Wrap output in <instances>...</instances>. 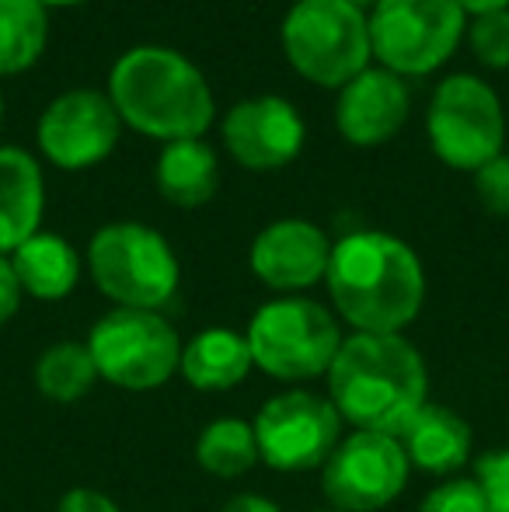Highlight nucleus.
<instances>
[{"label":"nucleus","instance_id":"nucleus-30","mask_svg":"<svg viewBox=\"0 0 509 512\" xmlns=\"http://www.w3.org/2000/svg\"><path fill=\"white\" fill-rule=\"evenodd\" d=\"M220 512H279V506L265 499V495H234Z\"/></svg>","mask_w":509,"mask_h":512},{"label":"nucleus","instance_id":"nucleus-25","mask_svg":"<svg viewBox=\"0 0 509 512\" xmlns=\"http://www.w3.org/2000/svg\"><path fill=\"white\" fill-rule=\"evenodd\" d=\"M419 512H489L485 492L478 481L471 478H454L436 485L433 492L422 499Z\"/></svg>","mask_w":509,"mask_h":512},{"label":"nucleus","instance_id":"nucleus-1","mask_svg":"<svg viewBox=\"0 0 509 512\" xmlns=\"http://www.w3.org/2000/svg\"><path fill=\"white\" fill-rule=\"evenodd\" d=\"M325 286L342 321L363 335H401L426 304L419 255L384 230H356L332 244Z\"/></svg>","mask_w":509,"mask_h":512},{"label":"nucleus","instance_id":"nucleus-10","mask_svg":"<svg viewBox=\"0 0 509 512\" xmlns=\"http://www.w3.org/2000/svg\"><path fill=\"white\" fill-rule=\"evenodd\" d=\"M258 457L283 474H300L311 467H325L339 446L342 418L328 398L311 391H286L265 401L255 415Z\"/></svg>","mask_w":509,"mask_h":512},{"label":"nucleus","instance_id":"nucleus-6","mask_svg":"<svg viewBox=\"0 0 509 512\" xmlns=\"http://www.w3.org/2000/svg\"><path fill=\"white\" fill-rule=\"evenodd\" d=\"M245 338L252 363L276 380L321 377L342 349L335 314L307 297H283L258 307Z\"/></svg>","mask_w":509,"mask_h":512},{"label":"nucleus","instance_id":"nucleus-18","mask_svg":"<svg viewBox=\"0 0 509 512\" xmlns=\"http://www.w3.org/2000/svg\"><path fill=\"white\" fill-rule=\"evenodd\" d=\"M252 349L248 338L227 328H206L182 349L178 373L196 391H231L252 370Z\"/></svg>","mask_w":509,"mask_h":512},{"label":"nucleus","instance_id":"nucleus-8","mask_svg":"<svg viewBox=\"0 0 509 512\" xmlns=\"http://www.w3.org/2000/svg\"><path fill=\"white\" fill-rule=\"evenodd\" d=\"M433 154L454 171H478L503 154L506 115L499 95L475 74L443 77L426 115Z\"/></svg>","mask_w":509,"mask_h":512},{"label":"nucleus","instance_id":"nucleus-34","mask_svg":"<svg viewBox=\"0 0 509 512\" xmlns=\"http://www.w3.org/2000/svg\"><path fill=\"white\" fill-rule=\"evenodd\" d=\"M0 122H4V95H0Z\"/></svg>","mask_w":509,"mask_h":512},{"label":"nucleus","instance_id":"nucleus-11","mask_svg":"<svg viewBox=\"0 0 509 512\" xmlns=\"http://www.w3.org/2000/svg\"><path fill=\"white\" fill-rule=\"evenodd\" d=\"M408 457L391 432L356 429L325 460L321 488L339 512H377L405 492Z\"/></svg>","mask_w":509,"mask_h":512},{"label":"nucleus","instance_id":"nucleus-32","mask_svg":"<svg viewBox=\"0 0 509 512\" xmlns=\"http://www.w3.org/2000/svg\"><path fill=\"white\" fill-rule=\"evenodd\" d=\"M46 7H74V4H84V0H42Z\"/></svg>","mask_w":509,"mask_h":512},{"label":"nucleus","instance_id":"nucleus-28","mask_svg":"<svg viewBox=\"0 0 509 512\" xmlns=\"http://www.w3.org/2000/svg\"><path fill=\"white\" fill-rule=\"evenodd\" d=\"M56 512H119V506L109 495L95 492V488H70L60 499Z\"/></svg>","mask_w":509,"mask_h":512},{"label":"nucleus","instance_id":"nucleus-27","mask_svg":"<svg viewBox=\"0 0 509 512\" xmlns=\"http://www.w3.org/2000/svg\"><path fill=\"white\" fill-rule=\"evenodd\" d=\"M475 192L489 213L509 216V154H499L475 171Z\"/></svg>","mask_w":509,"mask_h":512},{"label":"nucleus","instance_id":"nucleus-17","mask_svg":"<svg viewBox=\"0 0 509 512\" xmlns=\"http://www.w3.org/2000/svg\"><path fill=\"white\" fill-rule=\"evenodd\" d=\"M46 185L42 168L21 147H0V255L18 251L32 234H39Z\"/></svg>","mask_w":509,"mask_h":512},{"label":"nucleus","instance_id":"nucleus-29","mask_svg":"<svg viewBox=\"0 0 509 512\" xmlns=\"http://www.w3.org/2000/svg\"><path fill=\"white\" fill-rule=\"evenodd\" d=\"M21 307V283L11 269V258L0 255V328L18 314Z\"/></svg>","mask_w":509,"mask_h":512},{"label":"nucleus","instance_id":"nucleus-21","mask_svg":"<svg viewBox=\"0 0 509 512\" xmlns=\"http://www.w3.org/2000/svg\"><path fill=\"white\" fill-rule=\"evenodd\" d=\"M49 42V14L42 0H0V77L35 67Z\"/></svg>","mask_w":509,"mask_h":512},{"label":"nucleus","instance_id":"nucleus-3","mask_svg":"<svg viewBox=\"0 0 509 512\" xmlns=\"http://www.w3.org/2000/svg\"><path fill=\"white\" fill-rule=\"evenodd\" d=\"M109 98L126 126L161 143L203 140L217 112L203 70L164 46H136L119 56Z\"/></svg>","mask_w":509,"mask_h":512},{"label":"nucleus","instance_id":"nucleus-15","mask_svg":"<svg viewBox=\"0 0 509 512\" xmlns=\"http://www.w3.org/2000/svg\"><path fill=\"white\" fill-rule=\"evenodd\" d=\"M408 108H412V95L405 77L384 67H367L342 88L335 122H339V133L356 147H381L401 133Z\"/></svg>","mask_w":509,"mask_h":512},{"label":"nucleus","instance_id":"nucleus-33","mask_svg":"<svg viewBox=\"0 0 509 512\" xmlns=\"http://www.w3.org/2000/svg\"><path fill=\"white\" fill-rule=\"evenodd\" d=\"M349 4H353V7H360V11H367V7H374L377 0H349Z\"/></svg>","mask_w":509,"mask_h":512},{"label":"nucleus","instance_id":"nucleus-26","mask_svg":"<svg viewBox=\"0 0 509 512\" xmlns=\"http://www.w3.org/2000/svg\"><path fill=\"white\" fill-rule=\"evenodd\" d=\"M478 485L485 492L489 512H509V446L478 460Z\"/></svg>","mask_w":509,"mask_h":512},{"label":"nucleus","instance_id":"nucleus-12","mask_svg":"<svg viewBox=\"0 0 509 512\" xmlns=\"http://www.w3.org/2000/svg\"><path fill=\"white\" fill-rule=\"evenodd\" d=\"M123 119L102 91H67L53 98L39 119V150L63 171L102 164L116 150Z\"/></svg>","mask_w":509,"mask_h":512},{"label":"nucleus","instance_id":"nucleus-31","mask_svg":"<svg viewBox=\"0 0 509 512\" xmlns=\"http://www.w3.org/2000/svg\"><path fill=\"white\" fill-rule=\"evenodd\" d=\"M464 14H489V11H503L509 7V0H457Z\"/></svg>","mask_w":509,"mask_h":512},{"label":"nucleus","instance_id":"nucleus-7","mask_svg":"<svg viewBox=\"0 0 509 512\" xmlns=\"http://www.w3.org/2000/svg\"><path fill=\"white\" fill-rule=\"evenodd\" d=\"M370 49L398 77H426L454 56L468 32L457 0H377L370 7Z\"/></svg>","mask_w":509,"mask_h":512},{"label":"nucleus","instance_id":"nucleus-24","mask_svg":"<svg viewBox=\"0 0 509 512\" xmlns=\"http://www.w3.org/2000/svg\"><path fill=\"white\" fill-rule=\"evenodd\" d=\"M468 46L475 53V60L489 70H506L509 67V7L489 14H475V21L468 25Z\"/></svg>","mask_w":509,"mask_h":512},{"label":"nucleus","instance_id":"nucleus-23","mask_svg":"<svg viewBox=\"0 0 509 512\" xmlns=\"http://www.w3.org/2000/svg\"><path fill=\"white\" fill-rule=\"evenodd\" d=\"M196 460L213 478H241L258 464L255 429L241 418H217L199 432Z\"/></svg>","mask_w":509,"mask_h":512},{"label":"nucleus","instance_id":"nucleus-5","mask_svg":"<svg viewBox=\"0 0 509 512\" xmlns=\"http://www.w3.org/2000/svg\"><path fill=\"white\" fill-rule=\"evenodd\" d=\"M88 269L116 307L161 310L178 293V258L171 244L143 223H109L91 237Z\"/></svg>","mask_w":509,"mask_h":512},{"label":"nucleus","instance_id":"nucleus-14","mask_svg":"<svg viewBox=\"0 0 509 512\" xmlns=\"http://www.w3.org/2000/svg\"><path fill=\"white\" fill-rule=\"evenodd\" d=\"M332 258L325 230L307 220H276L255 237L252 244V272L269 290L300 293L321 283Z\"/></svg>","mask_w":509,"mask_h":512},{"label":"nucleus","instance_id":"nucleus-22","mask_svg":"<svg viewBox=\"0 0 509 512\" xmlns=\"http://www.w3.org/2000/svg\"><path fill=\"white\" fill-rule=\"evenodd\" d=\"M98 366L91 359L88 345L81 342H56L35 363V384H39L42 398L56 401V405H74L95 387Z\"/></svg>","mask_w":509,"mask_h":512},{"label":"nucleus","instance_id":"nucleus-4","mask_svg":"<svg viewBox=\"0 0 509 512\" xmlns=\"http://www.w3.org/2000/svg\"><path fill=\"white\" fill-rule=\"evenodd\" d=\"M283 53L304 81L342 91L374 56L367 11L349 0H297L283 21Z\"/></svg>","mask_w":509,"mask_h":512},{"label":"nucleus","instance_id":"nucleus-20","mask_svg":"<svg viewBox=\"0 0 509 512\" xmlns=\"http://www.w3.org/2000/svg\"><path fill=\"white\" fill-rule=\"evenodd\" d=\"M220 185V164L213 147L203 140H175L164 143L157 157V192L164 203L178 209L206 206L217 196Z\"/></svg>","mask_w":509,"mask_h":512},{"label":"nucleus","instance_id":"nucleus-2","mask_svg":"<svg viewBox=\"0 0 509 512\" xmlns=\"http://www.w3.org/2000/svg\"><path fill=\"white\" fill-rule=\"evenodd\" d=\"M328 401L339 418L363 432L398 429L426 405L429 377L419 349L401 335L342 338L339 356L328 366Z\"/></svg>","mask_w":509,"mask_h":512},{"label":"nucleus","instance_id":"nucleus-9","mask_svg":"<svg viewBox=\"0 0 509 512\" xmlns=\"http://www.w3.org/2000/svg\"><path fill=\"white\" fill-rule=\"evenodd\" d=\"M88 352L98 377L126 391H154L168 384L182 363V342L157 310L116 307L91 328Z\"/></svg>","mask_w":509,"mask_h":512},{"label":"nucleus","instance_id":"nucleus-16","mask_svg":"<svg viewBox=\"0 0 509 512\" xmlns=\"http://www.w3.org/2000/svg\"><path fill=\"white\" fill-rule=\"evenodd\" d=\"M398 443L408 467L426 474H454L471 457V425L443 405H422L398 429Z\"/></svg>","mask_w":509,"mask_h":512},{"label":"nucleus","instance_id":"nucleus-35","mask_svg":"<svg viewBox=\"0 0 509 512\" xmlns=\"http://www.w3.org/2000/svg\"><path fill=\"white\" fill-rule=\"evenodd\" d=\"M321 512H339V509H321Z\"/></svg>","mask_w":509,"mask_h":512},{"label":"nucleus","instance_id":"nucleus-13","mask_svg":"<svg viewBox=\"0 0 509 512\" xmlns=\"http://www.w3.org/2000/svg\"><path fill=\"white\" fill-rule=\"evenodd\" d=\"M231 157L248 171H279L304 150L307 129L300 112L279 95L245 98L220 126Z\"/></svg>","mask_w":509,"mask_h":512},{"label":"nucleus","instance_id":"nucleus-19","mask_svg":"<svg viewBox=\"0 0 509 512\" xmlns=\"http://www.w3.org/2000/svg\"><path fill=\"white\" fill-rule=\"evenodd\" d=\"M11 269L21 283V293L35 300H63L74 293L81 279V255L60 234H32L18 251H11Z\"/></svg>","mask_w":509,"mask_h":512}]
</instances>
